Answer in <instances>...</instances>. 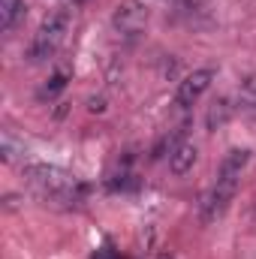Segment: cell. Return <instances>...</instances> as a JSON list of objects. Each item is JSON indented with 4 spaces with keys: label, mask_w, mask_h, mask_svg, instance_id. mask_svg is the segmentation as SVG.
<instances>
[{
    "label": "cell",
    "mask_w": 256,
    "mask_h": 259,
    "mask_svg": "<svg viewBox=\"0 0 256 259\" xmlns=\"http://www.w3.org/2000/svg\"><path fill=\"white\" fill-rule=\"evenodd\" d=\"M250 163V151L247 148H232L220 169H217V178H214V187L208 190L205 202H202V223H214L226 214V208L232 205V199L238 193V184H241V172L247 169Z\"/></svg>",
    "instance_id": "obj_2"
},
{
    "label": "cell",
    "mask_w": 256,
    "mask_h": 259,
    "mask_svg": "<svg viewBox=\"0 0 256 259\" xmlns=\"http://www.w3.org/2000/svg\"><path fill=\"white\" fill-rule=\"evenodd\" d=\"M66 81H69V72H66V69H58V72L36 91V97H39V100H55V97L66 88Z\"/></svg>",
    "instance_id": "obj_8"
},
{
    "label": "cell",
    "mask_w": 256,
    "mask_h": 259,
    "mask_svg": "<svg viewBox=\"0 0 256 259\" xmlns=\"http://www.w3.org/2000/svg\"><path fill=\"white\" fill-rule=\"evenodd\" d=\"M148 6L142 0H121L112 12V27L124 36V39H136L145 27H148Z\"/></svg>",
    "instance_id": "obj_4"
},
{
    "label": "cell",
    "mask_w": 256,
    "mask_h": 259,
    "mask_svg": "<svg viewBox=\"0 0 256 259\" xmlns=\"http://www.w3.org/2000/svg\"><path fill=\"white\" fill-rule=\"evenodd\" d=\"M193 166H196V145L187 142V139H181V142L169 151V169H172V175L184 178Z\"/></svg>",
    "instance_id": "obj_6"
},
{
    "label": "cell",
    "mask_w": 256,
    "mask_h": 259,
    "mask_svg": "<svg viewBox=\"0 0 256 259\" xmlns=\"http://www.w3.org/2000/svg\"><path fill=\"white\" fill-rule=\"evenodd\" d=\"M226 115H229L226 103H223V100H220V103H214V109L208 112V127L214 130V124H223V121H226Z\"/></svg>",
    "instance_id": "obj_9"
},
{
    "label": "cell",
    "mask_w": 256,
    "mask_h": 259,
    "mask_svg": "<svg viewBox=\"0 0 256 259\" xmlns=\"http://www.w3.org/2000/svg\"><path fill=\"white\" fill-rule=\"evenodd\" d=\"M69 21H72V12H69L66 6L55 9V12H49V15L42 18L39 30L33 33L30 49H27V61H30V64H42V61H49V58H55V55H58L61 42L66 39Z\"/></svg>",
    "instance_id": "obj_3"
},
{
    "label": "cell",
    "mask_w": 256,
    "mask_h": 259,
    "mask_svg": "<svg viewBox=\"0 0 256 259\" xmlns=\"http://www.w3.org/2000/svg\"><path fill=\"white\" fill-rule=\"evenodd\" d=\"M241 100L250 103V106H256V75H250V78L241 84Z\"/></svg>",
    "instance_id": "obj_10"
},
{
    "label": "cell",
    "mask_w": 256,
    "mask_h": 259,
    "mask_svg": "<svg viewBox=\"0 0 256 259\" xmlns=\"http://www.w3.org/2000/svg\"><path fill=\"white\" fill-rule=\"evenodd\" d=\"M24 181L42 205L61 208V211H72L88 199V184L64 166L30 163V166H24Z\"/></svg>",
    "instance_id": "obj_1"
},
{
    "label": "cell",
    "mask_w": 256,
    "mask_h": 259,
    "mask_svg": "<svg viewBox=\"0 0 256 259\" xmlns=\"http://www.w3.org/2000/svg\"><path fill=\"white\" fill-rule=\"evenodd\" d=\"M24 0H0V30L9 33L21 18H24Z\"/></svg>",
    "instance_id": "obj_7"
},
{
    "label": "cell",
    "mask_w": 256,
    "mask_h": 259,
    "mask_svg": "<svg viewBox=\"0 0 256 259\" xmlns=\"http://www.w3.org/2000/svg\"><path fill=\"white\" fill-rule=\"evenodd\" d=\"M91 259H121V253L112 247V241H106L103 247H97V250L91 253Z\"/></svg>",
    "instance_id": "obj_11"
},
{
    "label": "cell",
    "mask_w": 256,
    "mask_h": 259,
    "mask_svg": "<svg viewBox=\"0 0 256 259\" xmlns=\"http://www.w3.org/2000/svg\"><path fill=\"white\" fill-rule=\"evenodd\" d=\"M214 75H217V72H214L211 66H205V69H193L190 75L178 84V91H175V106H178V109H190L193 103L211 88Z\"/></svg>",
    "instance_id": "obj_5"
}]
</instances>
